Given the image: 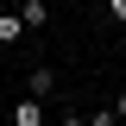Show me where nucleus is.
<instances>
[{
	"label": "nucleus",
	"mask_w": 126,
	"mask_h": 126,
	"mask_svg": "<svg viewBox=\"0 0 126 126\" xmlns=\"http://www.w3.org/2000/svg\"><path fill=\"white\" fill-rule=\"evenodd\" d=\"M6 126H44V101H38V94L13 101V107H6Z\"/></svg>",
	"instance_id": "nucleus-1"
},
{
	"label": "nucleus",
	"mask_w": 126,
	"mask_h": 126,
	"mask_svg": "<svg viewBox=\"0 0 126 126\" xmlns=\"http://www.w3.org/2000/svg\"><path fill=\"white\" fill-rule=\"evenodd\" d=\"M25 94H38V101H44V94H57V69L32 63V69H25Z\"/></svg>",
	"instance_id": "nucleus-2"
},
{
	"label": "nucleus",
	"mask_w": 126,
	"mask_h": 126,
	"mask_svg": "<svg viewBox=\"0 0 126 126\" xmlns=\"http://www.w3.org/2000/svg\"><path fill=\"white\" fill-rule=\"evenodd\" d=\"M19 19H25L32 32H44L50 25V0H19Z\"/></svg>",
	"instance_id": "nucleus-3"
},
{
	"label": "nucleus",
	"mask_w": 126,
	"mask_h": 126,
	"mask_svg": "<svg viewBox=\"0 0 126 126\" xmlns=\"http://www.w3.org/2000/svg\"><path fill=\"white\" fill-rule=\"evenodd\" d=\"M25 19H19V6H13V13H0V44H19V38H25Z\"/></svg>",
	"instance_id": "nucleus-4"
},
{
	"label": "nucleus",
	"mask_w": 126,
	"mask_h": 126,
	"mask_svg": "<svg viewBox=\"0 0 126 126\" xmlns=\"http://www.w3.org/2000/svg\"><path fill=\"white\" fill-rule=\"evenodd\" d=\"M120 120H126L120 107H113V113H88V126H120Z\"/></svg>",
	"instance_id": "nucleus-5"
},
{
	"label": "nucleus",
	"mask_w": 126,
	"mask_h": 126,
	"mask_svg": "<svg viewBox=\"0 0 126 126\" xmlns=\"http://www.w3.org/2000/svg\"><path fill=\"white\" fill-rule=\"evenodd\" d=\"M107 19H113V25H126V0H107Z\"/></svg>",
	"instance_id": "nucleus-6"
},
{
	"label": "nucleus",
	"mask_w": 126,
	"mask_h": 126,
	"mask_svg": "<svg viewBox=\"0 0 126 126\" xmlns=\"http://www.w3.org/2000/svg\"><path fill=\"white\" fill-rule=\"evenodd\" d=\"M57 126H88V120H82V113H63V120H57Z\"/></svg>",
	"instance_id": "nucleus-7"
},
{
	"label": "nucleus",
	"mask_w": 126,
	"mask_h": 126,
	"mask_svg": "<svg viewBox=\"0 0 126 126\" xmlns=\"http://www.w3.org/2000/svg\"><path fill=\"white\" fill-rule=\"evenodd\" d=\"M113 107H120V113H126V94H120V101H113Z\"/></svg>",
	"instance_id": "nucleus-8"
}]
</instances>
